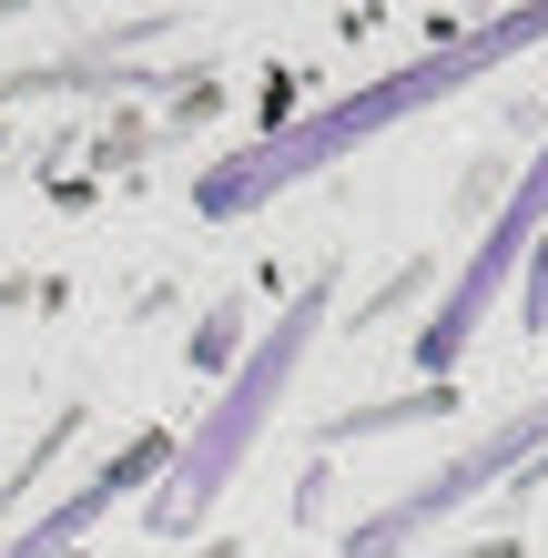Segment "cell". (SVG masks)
<instances>
[{
    "mask_svg": "<svg viewBox=\"0 0 548 558\" xmlns=\"http://www.w3.org/2000/svg\"><path fill=\"white\" fill-rule=\"evenodd\" d=\"M538 31H548V0H528V11H498V21L458 31V41H437V51L397 61L386 82H366V92H345V102H326L315 122H295V133H265L254 153L214 162V173L193 183V204H204V214H254L265 193H284L295 173H326L336 153H356V143H376V133H397L406 112H427V102H447V92H467L477 72H498V61H508V51H528Z\"/></svg>",
    "mask_w": 548,
    "mask_h": 558,
    "instance_id": "1",
    "label": "cell"
},
{
    "mask_svg": "<svg viewBox=\"0 0 548 558\" xmlns=\"http://www.w3.org/2000/svg\"><path fill=\"white\" fill-rule=\"evenodd\" d=\"M315 325H326V284H305V305H284V315H275V336L234 366V386L214 397V416L193 426V447L163 468V498H153V529H163V538H183L193 518H204V498L254 457L265 416L284 407V376H295V366H305V345H315Z\"/></svg>",
    "mask_w": 548,
    "mask_h": 558,
    "instance_id": "2",
    "label": "cell"
},
{
    "mask_svg": "<svg viewBox=\"0 0 548 558\" xmlns=\"http://www.w3.org/2000/svg\"><path fill=\"white\" fill-rule=\"evenodd\" d=\"M538 457H548V397H528V407L508 416V426H488L477 447H458V457H447L437 477H416L406 498H386V508L366 518V529H356V558H397L416 529H437V518H458L467 498H488V487L528 477Z\"/></svg>",
    "mask_w": 548,
    "mask_h": 558,
    "instance_id": "3",
    "label": "cell"
},
{
    "mask_svg": "<svg viewBox=\"0 0 548 558\" xmlns=\"http://www.w3.org/2000/svg\"><path fill=\"white\" fill-rule=\"evenodd\" d=\"M538 223H548V153H538L528 173H519V193H508V214L488 223V234H477L467 275L437 294V315H427V325H416V366H427V376H447V366H458V345L477 336V315L498 305V284L519 275V254L538 244Z\"/></svg>",
    "mask_w": 548,
    "mask_h": 558,
    "instance_id": "4",
    "label": "cell"
},
{
    "mask_svg": "<svg viewBox=\"0 0 548 558\" xmlns=\"http://www.w3.org/2000/svg\"><path fill=\"white\" fill-rule=\"evenodd\" d=\"M153 468H173V447L163 437H143V447H122L112 457V468H92L82 487H72V498H61V508H41V518H31V529L11 538V548H0V558H82L72 538L92 529V518H102L112 498H122V487H133V477H153Z\"/></svg>",
    "mask_w": 548,
    "mask_h": 558,
    "instance_id": "5",
    "label": "cell"
},
{
    "mask_svg": "<svg viewBox=\"0 0 548 558\" xmlns=\"http://www.w3.org/2000/svg\"><path fill=\"white\" fill-rule=\"evenodd\" d=\"M528 325H548V254L528 265Z\"/></svg>",
    "mask_w": 548,
    "mask_h": 558,
    "instance_id": "6",
    "label": "cell"
},
{
    "mask_svg": "<svg viewBox=\"0 0 548 558\" xmlns=\"http://www.w3.org/2000/svg\"><path fill=\"white\" fill-rule=\"evenodd\" d=\"M467 558H519V548H508V538H488V548H467Z\"/></svg>",
    "mask_w": 548,
    "mask_h": 558,
    "instance_id": "7",
    "label": "cell"
}]
</instances>
